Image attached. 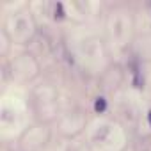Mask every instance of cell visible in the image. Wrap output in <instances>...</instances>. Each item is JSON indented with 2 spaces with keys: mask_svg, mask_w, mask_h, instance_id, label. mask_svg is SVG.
<instances>
[{
  "mask_svg": "<svg viewBox=\"0 0 151 151\" xmlns=\"http://www.w3.org/2000/svg\"><path fill=\"white\" fill-rule=\"evenodd\" d=\"M105 109H107L105 98H96V101H94V110H96V112H103Z\"/></svg>",
  "mask_w": 151,
  "mask_h": 151,
  "instance_id": "cell-1",
  "label": "cell"
},
{
  "mask_svg": "<svg viewBox=\"0 0 151 151\" xmlns=\"http://www.w3.org/2000/svg\"><path fill=\"white\" fill-rule=\"evenodd\" d=\"M55 16H59V18H64V11H62V4H57V7H55Z\"/></svg>",
  "mask_w": 151,
  "mask_h": 151,
  "instance_id": "cell-2",
  "label": "cell"
},
{
  "mask_svg": "<svg viewBox=\"0 0 151 151\" xmlns=\"http://www.w3.org/2000/svg\"><path fill=\"white\" fill-rule=\"evenodd\" d=\"M147 121H149V124H151V110L147 112Z\"/></svg>",
  "mask_w": 151,
  "mask_h": 151,
  "instance_id": "cell-3",
  "label": "cell"
}]
</instances>
